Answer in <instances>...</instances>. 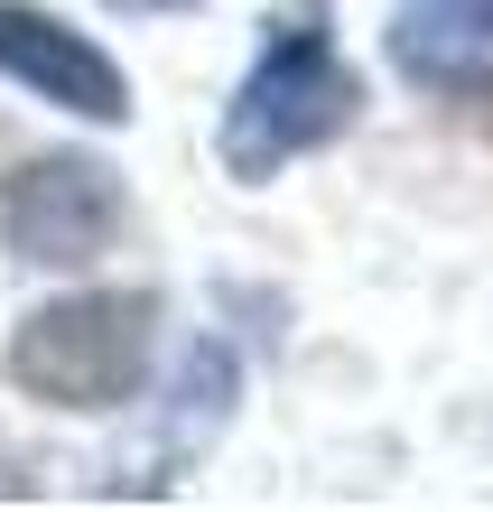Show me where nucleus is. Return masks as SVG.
I'll use <instances>...</instances> for the list:
<instances>
[{"mask_svg": "<svg viewBox=\"0 0 493 512\" xmlns=\"http://www.w3.org/2000/svg\"><path fill=\"white\" fill-rule=\"evenodd\" d=\"M354 112H363V75L335 56L326 19L298 10V19L270 28L261 66L242 75V94L224 103V168L261 187V177H280L289 159L326 149L335 131L354 122Z\"/></svg>", "mask_w": 493, "mask_h": 512, "instance_id": "1", "label": "nucleus"}, {"mask_svg": "<svg viewBox=\"0 0 493 512\" xmlns=\"http://www.w3.org/2000/svg\"><path fill=\"white\" fill-rule=\"evenodd\" d=\"M149 326H159V308L140 289L56 298L10 336V382L56 410H121L149 373Z\"/></svg>", "mask_w": 493, "mask_h": 512, "instance_id": "2", "label": "nucleus"}, {"mask_svg": "<svg viewBox=\"0 0 493 512\" xmlns=\"http://www.w3.org/2000/svg\"><path fill=\"white\" fill-rule=\"evenodd\" d=\"M0 233L38 270H84L121 243V177L103 159H28L0 196Z\"/></svg>", "mask_w": 493, "mask_h": 512, "instance_id": "3", "label": "nucleus"}, {"mask_svg": "<svg viewBox=\"0 0 493 512\" xmlns=\"http://www.w3.org/2000/svg\"><path fill=\"white\" fill-rule=\"evenodd\" d=\"M0 75H19L28 94L66 103L84 112V122H121L131 112V94H121V66L103 47H84L66 19L28 10V0H0Z\"/></svg>", "mask_w": 493, "mask_h": 512, "instance_id": "4", "label": "nucleus"}, {"mask_svg": "<svg viewBox=\"0 0 493 512\" xmlns=\"http://www.w3.org/2000/svg\"><path fill=\"white\" fill-rule=\"evenodd\" d=\"M391 66L419 94H493V0H410L391 19Z\"/></svg>", "mask_w": 493, "mask_h": 512, "instance_id": "5", "label": "nucleus"}, {"mask_svg": "<svg viewBox=\"0 0 493 512\" xmlns=\"http://www.w3.org/2000/svg\"><path fill=\"white\" fill-rule=\"evenodd\" d=\"M112 10H187V0H112Z\"/></svg>", "mask_w": 493, "mask_h": 512, "instance_id": "6", "label": "nucleus"}]
</instances>
